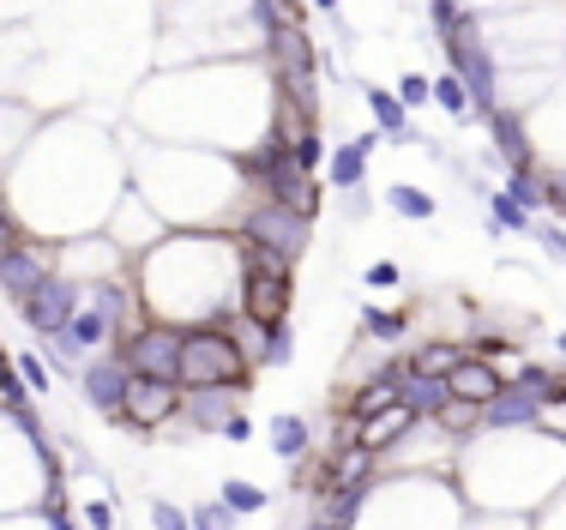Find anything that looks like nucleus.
<instances>
[{"label": "nucleus", "mask_w": 566, "mask_h": 530, "mask_svg": "<svg viewBox=\"0 0 566 530\" xmlns=\"http://www.w3.org/2000/svg\"><path fill=\"white\" fill-rule=\"evenodd\" d=\"M458 482L482 513H530L525 489L537 501H554L566 482V440L549 428H501V434H470L458 446Z\"/></svg>", "instance_id": "f257e3e1"}, {"label": "nucleus", "mask_w": 566, "mask_h": 530, "mask_svg": "<svg viewBox=\"0 0 566 530\" xmlns=\"http://www.w3.org/2000/svg\"><path fill=\"white\" fill-rule=\"evenodd\" d=\"M247 380H254V368H247V356L235 349L230 325H187L181 332V368H175V386L181 392H206V386H235L247 392Z\"/></svg>", "instance_id": "f03ea898"}, {"label": "nucleus", "mask_w": 566, "mask_h": 530, "mask_svg": "<svg viewBox=\"0 0 566 530\" xmlns=\"http://www.w3.org/2000/svg\"><path fill=\"white\" fill-rule=\"evenodd\" d=\"M235 242L247 247V254H266L278 259V266H296L302 254L313 247V223L302 218V211H290L283 199H259L235 218Z\"/></svg>", "instance_id": "7ed1b4c3"}, {"label": "nucleus", "mask_w": 566, "mask_h": 530, "mask_svg": "<svg viewBox=\"0 0 566 530\" xmlns=\"http://www.w3.org/2000/svg\"><path fill=\"white\" fill-rule=\"evenodd\" d=\"M290 308H296V278H290V266L242 247V296H235V313H247L254 325H283Z\"/></svg>", "instance_id": "20e7f679"}, {"label": "nucleus", "mask_w": 566, "mask_h": 530, "mask_svg": "<svg viewBox=\"0 0 566 530\" xmlns=\"http://www.w3.org/2000/svg\"><path fill=\"white\" fill-rule=\"evenodd\" d=\"M175 416H181V386H175V380L133 374L127 398H121V410H115V428H121V434H133V440H157Z\"/></svg>", "instance_id": "39448f33"}, {"label": "nucleus", "mask_w": 566, "mask_h": 530, "mask_svg": "<svg viewBox=\"0 0 566 530\" xmlns=\"http://www.w3.org/2000/svg\"><path fill=\"white\" fill-rule=\"evenodd\" d=\"M181 332H187V325L145 320L139 332H127L115 349H121V362H127L133 374H145V380H175V368H181Z\"/></svg>", "instance_id": "423d86ee"}, {"label": "nucleus", "mask_w": 566, "mask_h": 530, "mask_svg": "<svg viewBox=\"0 0 566 530\" xmlns=\"http://www.w3.org/2000/svg\"><path fill=\"white\" fill-rule=\"evenodd\" d=\"M78 308H85V284H73V278L54 272L42 289H30V296L19 301V320H25V325H30V337L42 344V337H61L66 325H73V313H78Z\"/></svg>", "instance_id": "0eeeda50"}, {"label": "nucleus", "mask_w": 566, "mask_h": 530, "mask_svg": "<svg viewBox=\"0 0 566 530\" xmlns=\"http://www.w3.org/2000/svg\"><path fill=\"white\" fill-rule=\"evenodd\" d=\"M127 380H133V368L121 362V349H103V356H90V362L78 368V398H85L97 416L115 422L121 398H127Z\"/></svg>", "instance_id": "6e6552de"}, {"label": "nucleus", "mask_w": 566, "mask_h": 530, "mask_svg": "<svg viewBox=\"0 0 566 530\" xmlns=\"http://www.w3.org/2000/svg\"><path fill=\"white\" fill-rule=\"evenodd\" d=\"M49 278H54V242H37V235H25L13 254H0V289H7L13 301H25L30 289H42Z\"/></svg>", "instance_id": "1a4fd4ad"}, {"label": "nucleus", "mask_w": 566, "mask_h": 530, "mask_svg": "<svg viewBox=\"0 0 566 530\" xmlns=\"http://www.w3.org/2000/svg\"><path fill=\"white\" fill-rule=\"evenodd\" d=\"M242 410L235 386H206V392H181V416L169 428H181L175 440H199V434H223V422Z\"/></svg>", "instance_id": "9d476101"}, {"label": "nucleus", "mask_w": 566, "mask_h": 530, "mask_svg": "<svg viewBox=\"0 0 566 530\" xmlns=\"http://www.w3.org/2000/svg\"><path fill=\"white\" fill-rule=\"evenodd\" d=\"M446 386H452V398H464V404H494L506 392V374L489 362V356H477V349H470V356H464V362L446 374Z\"/></svg>", "instance_id": "9b49d317"}, {"label": "nucleus", "mask_w": 566, "mask_h": 530, "mask_svg": "<svg viewBox=\"0 0 566 530\" xmlns=\"http://www.w3.org/2000/svg\"><path fill=\"white\" fill-rule=\"evenodd\" d=\"M380 151V127L373 133H356V139H344L332 151V163H325V182H332V194H349V187L368 182V157Z\"/></svg>", "instance_id": "f8f14e48"}, {"label": "nucleus", "mask_w": 566, "mask_h": 530, "mask_svg": "<svg viewBox=\"0 0 566 530\" xmlns=\"http://www.w3.org/2000/svg\"><path fill=\"white\" fill-rule=\"evenodd\" d=\"M416 428V416L404 410V398L392 404V410H380V416H368V422H349V440H356V446H368L373 458H386L392 446H398L404 434H410Z\"/></svg>", "instance_id": "ddd939ff"}, {"label": "nucleus", "mask_w": 566, "mask_h": 530, "mask_svg": "<svg viewBox=\"0 0 566 530\" xmlns=\"http://www.w3.org/2000/svg\"><path fill=\"white\" fill-rule=\"evenodd\" d=\"M361 103H368V115H373V127H380V139H398V145L416 139V133H410V109L398 103V91H380V85H368V91H361Z\"/></svg>", "instance_id": "4468645a"}, {"label": "nucleus", "mask_w": 566, "mask_h": 530, "mask_svg": "<svg viewBox=\"0 0 566 530\" xmlns=\"http://www.w3.org/2000/svg\"><path fill=\"white\" fill-rule=\"evenodd\" d=\"M398 398H404V410H410L416 422H434V416L452 404V386H446V380H434V374H404Z\"/></svg>", "instance_id": "2eb2a0df"}, {"label": "nucleus", "mask_w": 566, "mask_h": 530, "mask_svg": "<svg viewBox=\"0 0 566 530\" xmlns=\"http://www.w3.org/2000/svg\"><path fill=\"white\" fill-rule=\"evenodd\" d=\"M266 440H271V453H278L283 465H302V458L313 453V422L308 416H271Z\"/></svg>", "instance_id": "dca6fc26"}, {"label": "nucleus", "mask_w": 566, "mask_h": 530, "mask_svg": "<svg viewBox=\"0 0 566 530\" xmlns=\"http://www.w3.org/2000/svg\"><path fill=\"white\" fill-rule=\"evenodd\" d=\"M470 356V344H452V337H428V344H416L410 356H404V368L410 374H434V380H446L452 368Z\"/></svg>", "instance_id": "f3484780"}, {"label": "nucleus", "mask_w": 566, "mask_h": 530, "mask_svg": "<svg viewBox=\"0 0 566 530\" xmlns=\"http://www.w3.org/2000/svg\"><path fill=\"white\" fill-rule=\"evenodd\" d=\"M410 325H416L410 308H361V337L368 344H398Z\"/></svg>", "instance_id": "a211bd4d"}, {"label": "nucleus", "mask_w": 566, "mask_h": 530, "mask_svg": "<svg viewBox=\"0 0 566 530\" xmlns=\"http://www.w3.org/2000/svg\"><path fill=\"white\" fill-rule=\"evenodd\" d=\"M386 206L398 211L404 223H428V218L440 211V199L428 194V187H416V182H392V187H386Z\"/></svg>", "instance_id": "6ab92c4d"}, {"label": "nucleus", "mask_w": 566, "mask_h": 530, "mask_svg": "<svg viewBox=\"0 0 566 530\" xmlns=\"http://www.w3.org/2000/svg\"><path fill=\"white\" fill-rule=\"evenodd\" d=\"M434 103L446 109L452 121H477V97L464 91V78L452 73V66H446V73H440V78H434Z\"/></svg>", "instance_id": "aec40b11"}, {"label": "nucleus", "mask_w": 566, "mask_h": 530, "mask_svg": "<svg viewBox=\"0 0 566 530\" xmlns=\"http://www.w3.org/2000/svg\"><path fill=\"white\" fill-rule=\"evenodd\" d=\"M223 325H230L235 349H242V356H247V368H254V374H259V368H266V332H271V325H254V320H247V313H230V320H223Z\"/></svg>", "instance_id": "412c9836"}, {"label": "nucleus", "mask_w": 566, "mask_h": 530, "mask_svg": "<svg viewBox=\"0 0 566 530\" xmlns=\"http://www.w3.org/2000/svg\"><path fill=\"white\" fill-rule=\"evenodd\" d=\"M489 230H513V235H537V218L518 206L513 194H489Z\"/></svg>", "instance_id": "4be33fe9"}, {"label": "nucleus", "mask_w": 566, "mask_h": 530, "mask_svg": "<svg viewBox=\"0 0 566 530\" xmlns=\"http://www.w3.org/2000/svg\"><path fill=\"white\" fill-rule=\"evenodd\" d=\"M218 501L230 506L235 518H242V513H266V506H271V494H266V489H254L247 477H230V482H223V494H218Z\"/></svg>", "instance_id": "5701e85b"}, {"label": "nucleus", "mask_w": 566, "mask_h": 530, "mask_svg": "<svg viewBox=\"0 0 566 530\" xmlns=\"http://www.w3.org/2000/svg\"><path fill=\"white\" fill-rule=\"evenodd\" d=\"M13 362H19V380H25V392H30V398H49L54 374H49V362H42V349H19Z\"/></svg>", "instance_id": "b1692460"}, {"label": "nucleus", "mask_w": 566, "mask_h": 530, "mask_svg": "<svg viewBox=\"0 0 566 530\" xmlns=\"http://www.w3.org/2000/svg\"><path fill=\"white\" fill-rule=\"evenodd\" d=\"M290 362H296V325L283 320L266 332V368H290Z\"/></svg>", "instance_id": "393cba45"}, {"label": "nucleus", "mask_w": 566, "mask_h": 530, "mask_svg": "<svg viewBox=\"0 0 566 530\" xmlns=\"http://www.w3.org/2000/svg\"><path fill=\"white\" fill-rule=\"evenodd\" d=\"M398 103H404V109H422V103H434V78H422V73H404V78H398Z\"/></svg>", "instance_id": "a878e982"}, {"label": "nucleus", "mask_w": 566, "mask_h": 530, "mask_svg": "<svg viewBox=\"0 0 566 530\" xmlns=\"http://www.w3.org/2000/svg\"><path fill=\"white\" fill-rule=\"evenodd\" d=\"M361 284H368V289H398L404 284V266H398V259H373L368 272H361Z\"/></svg>", "instance_id": "bb28decb"}, {"label": "nucleus", "mask_w": 566, "mask_h": 530, "mask_svg": "<svg viewBox=\"0 0 566 530\" xmlns=\"http://www.w3.org/2000/svg\"><path fill=\"white\" fill-rule=\"evenodd\" d=\"M151 530H194V513H181L175 501H151Z\"/></svg>", "instance_id": "cd10ccee"}, {"label": "nucleus", "mask_w": 566, "mask_h": 530, "mask_svg": "<svg viewBox=\"0 0 566 530\" xmlns=\"http://www.w3.org/2000/svg\"><path fill=\"white\" fill-rule=\"evenodd\" d=\"M230 506L223 501H211V506H194V530H230Z\"/></svg>", "instance_id": "c85d7f7f"}, {"label": "nucleus", "mask_w": 566, "mask_h": 530, "mask_svg": "<svg viewBox=\"0 0 566 530\" xmlns=\"http://www.w3.org/2000/svg\"><path fill=\"white\" fill-rule=\"evenodd\" d=\"M78 518H85L90 530H115V501H85V506H78Z\"/></svg>", "instance_id": "c756f323"}, {"label": "nucleus", "mask_w": 566, "mask_h": 530, "mask_svg": "<svg viewBox=\"0 0 566 530\" xmlns=\"http://www.w3.org/2000/svg\"><path fill=\"white\" fill-rule=\"evenodd\" d=\"M218 440H230V446H247V440H254V416L235 410L230 422H223V434H218Z\"/></svg>", "instance_id": "7c9ffc66"}, {"label": "nucleus", "mask_w": 566, "mask_h": 530, "mask_svg": "<svg viewBox=\"0 0 566 530\" xmlns=\"http://www.w3.org/2000/svg\"><path fill=\"white\" fill-rule=\"evenodd\" d=\"M537 242L549 247V259H566V223H537Z\"/></svg>", "instance_id": "2f4dec72"}, {"label": "nucleus", "mask_w": 566, "mask_h": 530, "mask_svg": "<svg viewBox=\"0 0 566 530\" xmlns=\"http://www.w3.org/2000/svg\"><path fill=\"white\" fill-rule=\"evenodd\" d=\"M337 211H344L349 223L368 218V187H349V194H337Z\"/></svg>", "instance_id": "473e14b6"}, {"label": "nucleus", "mask_w": 566, "mask_h": 530, "mask_svg": "<svg viewBox=\"0 0 566 530\" xmlns=\"http://www.w3.org/2000/svg\"><path fill=\"white\" fill-rule=\"evenodd\" d=\"M313 7H320L325 19H337V7H344V0H313Z\"/></svg>", "instance_id": "72a5a7b5"}, {"label": "nucleus", "mask_w": 566, "mask_h": 530, "mask_svg": "<svg viewBox=\"0 0 566 530\" xmlns=\"http://www.w3.org/2000/svg\"><path fill=\"white\" fill-rule=\"evenodd\" d=\"M554 344H561V356H566V332H561V337H554Z\"/></svg>", "instance_id": "f704fd0d"}]
</instances>
